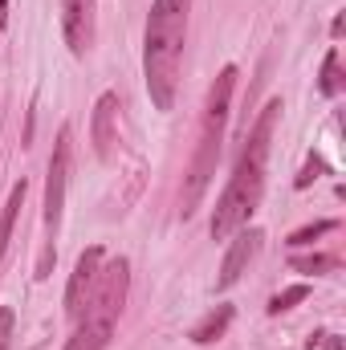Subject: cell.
Segmentation results:
<instances>
[{"instance_id": "cell-2", "label": "cell", "mask_w": 346, "mask_h": 350, "mask_svg": "<svg viewBox=\"0 0 346 350\" xmlns=\"http://www.w3.org/2000/svg\"><path fill=\"white\" fill-rule=\"evenodd\" d=\"M187 8L191 0H155L147 16V45H143V74L155 110L175 106V82H179V57L187 37Z\"/></svg>"}, {"instance_id": "cell-16", "label": "cell", "mask_w": 346, "mask_h": 350, "mask_svg": "<svg viewBox=\"0 0 346 350\" xmlns=\"http://www.w3.org/2000/svg\"><path fill=\"white\" fill-rule=\"evenodd\" d=\"M289 265H293L297 273H322V269H334L330 257H293Z\"/></svg>"}, {"instance_id": "cell-13", "label": "cell", "mask_w": 346, "mask_h": 350, "mask_svg": "<svg viewBox=\"0 0 346 350\" xmlns=\"http://www.w3.org/2000/svg\"><path fill=\"white\" fill-rule=\"evenodd\" d=\"M318 86H322V94H326V98H334V94H343V74H338V49H330V53H326V62H322V82H318Z\"/></svg>"}, {"instance_id": "cell-11", "label": "cell", "mask_w": 346, "mask_h": 350, "mask_svg": "<svg viewBox=\"0 0 346 350\" xmlns=\"http://www.w3.org/2000/svg\"><path fill=\"white\" fill-rule=\"evenodd\" d=\"M21 204H25V179L12 183V191H8V200H4V208H0V261H4V253H8V241H12V228H16Z\"/></svg>"}, {"instance_id": "cell-15", "label": "cell", "mask_w": 346, "mask_h": 350, "mask_svg": "<svg viewBox=\"0 0 346 350\" xmlns=\"http://www.w3.org/2000/svg\"><path fill=\"white\" fill-rule=\"evenodd\" d=\"M310 297V285H289V289H281L273 301H269V314H285V310H293L297 301H306Z\"/></svg>"}, {"instance_id": "cell-21", "label": "cell", "mask_w": 346, "mask_h": 350, "mask_svg": "<svg viewBox=\"0 0 346 350\" xmlns=\"http://www.w3.org/2000/svg\"><path fill=\"white\" fill-rule=\"evenodd\" d=\"M8 21V0H0V25Z\"/></svg>"}, {"instance_id": "cell-5", "label": "cell", "mask_w": 346, "mask_h": 350, "mask_svg": "<svg viewBox=\"0 0 346 350\" xmlns=\"http://www.w3.org/2000/svg\"><path fill=\"white\" fill-rule=\"evenodd\" d=\"M66 179H70V126H62L49 175H45V228L57 232L62 228V208H66Z\"/></svg>"}, {"instance_id": "cell-4", "label": "cell", "mask_w": 346, "mask_h": 350, "mask_svg": "<svg viewBox=\"0 0 346 350\" xmlns=\"http://www.w3.org/2000/svg\"><path fill=\"white\" fill-rule=\"evenodd\" d=\"M127 277H131V265L122 261H110L106 273H98V289L94 297H86V318H98V322H118L122 314V297H127Z\"/></svg>"}, {"instance_id": "cell-9", "label": "cell", "mask_w": 346, "mask_h": 350, "mask_svg": "<svg viewBox=\"0 0 346 350\" xmlns=\"http://www.w3.org/2000/svg\"><path fill=\"white\" fill-rule=\"evenodd\" d=\"M114 114H118V98H114V94H102L98 106H94V151H98V155H110V143H114Z\"/></svg>"}, {"instance_id": "cell-22", "label": "cell", "mask_w": 346, "mask_h": 350, "mask_svg": "<svg viewBox=\"0 0 346 350\" xmlns=\"http://www.w3.org/2000/svg\"><path fill=\"white\" fill-rule=\"evenodd\" d=\"M0 350H8V347H4V342H0Z\"/></svg>"}, {"instance_id": "cell-19", "label": "cell", "mask_w": 346, "mask_h": 350, "mask_svg": "<svg viewBox=\"0 0 346 350\" xmlns=\"http://www.w3.org/2000/svg\"><path fill=\"white\" fill-rule=\"evenodd\" d=\"M318 342H322V350H343V338L338 334H318Z\"/></svg>"}, {"instance_id": "cell-17", "label": "cell", "mask_w": 346, "mask_h": 350, "mask_svg": "<svg viewBox=\"0 0 346 350\" xmlns=\"http://www.w3.org/2000/svg\"><path fill=\"white\" fill-rule=\"evenodd\" d=\"M318 172H322V159H314V155H310V163H306V167L297 172V179H293V187H310V183L318 179Z\"/></svg>"}, {"instance_id": "cell-8", "label": "cell", "mask_w": 346, "mask_h": 350, "mask_svg": "<svg viewBox=\"0 0 346 350\" xmlns=\"http://www.w3.org/2000/svg\"><path fill=\"white\" fill-rule=\"evenodd\" d=\"M257 245H261V228H237V232H232V245H228V253H224L220 277H216V289H228V285L241 281V273H245L249 257L257 253Z\"/></svg>"}, {"instance_id": "cell-3", "label": "cell", "mask_w": 346, "mask_h": 350, "mask_svg": "<svg viewBox=\"0 0 346 350\" xmlns=\"http://www.w3.org/2000/svg\"><path fill=\"white\" fill-rule=\"evenodd\" d=\"M232 86H237V66H224L220 78L208 90V106H204V126H200V143H196V159L187 172V187H183V216L196 212L200 196L208 191L216 163H220V143H224V122H228V102H232Z\"/></svg>"}, {"instance_id": "cell-1", "label": "cell", "mask_w": 346, "mask_h": 350, "mask_svg": "<svg viewBox=\"0 0 346 350\" xmlns=\"http://www.w3.org/2000/svg\"><path fill=\"white\" fill-rule=\"evenodd\" d=\"M281 114V98H273L265 110H261L257 126L249 135V147L237 163V172L228 179V187L220 191V204H216V216H212V237L224 241L232 237L237 228L249 224V216L257 212L261 191H265V159H269V139H273V122Z\"/></svg>"}, {"instance_id": "cell-7", "label": "cell", "mask_w": 346, "mask_h": 350, "mask_svg": "<svg viewBox=\"0 0 346 350\" xmlns=\"http://www.w3.org/2000/svg\"><path fill=\"white\" fill-rule=\"evenodd\" d=\"M98 265H102V249H86V253L78 257V265H74V277H70V285H66V314H70V318H82L90 289H94V281H98Z\"/></svg>"}, {"instance_id": "cell-18", "label": "cell", "mask_w": 346, "mask_h": 350, "mask_svg": "<svg viewBox=\"0 0 346 350\" xmlns=\"http://www.w3.org/2000/svg\"><path fill=\"white\" fill-rule=\"evenodd\" d=\"M8 330H12V310H0V342H8Z\"/></svg>"}, {"instance_id": "cell-20", "label": "cell", "mask_w": 346, "mask_h": 350, "mask_svg": "<svg viewBox=\"0 0 346 350\" xmlns=\"http://www.w3.org/2000/svg\"><path fill=\"white\" fill-rule=\"evenodd\" d=\"M49 261H53V249H45V253H41V265H37V277H41V281L49 277Z\"/></svg>"}, {"instance_id": "cell-14", "label": "cell", "mask_w": 346, "mask_h": 350, "mask_svg": "<svg viewBox=\"0 0 346 350\" xmlns=\"http://www.w3.org/2000/svg\"><path fill=\"white\" fill-rule=\"evenodd\" d=\"M338 228V220H318V224H306V228H297L285 245H293V249H302V245H314L318 237H326V232H334Z\"/></svg>"}, {"instance_id": "cell-10", "label": "cell", "mask_w": 346, "mask_h": 350, "mask_svg": "<svg viewBox=\"0 0 346 350\" xmlns=\"http://www.w3.org/2000/svg\"><path fill=\"white\" fill-rule=\"evenodd\" d=\"M110 334H114V322H98V318H86L78 330H74V338L66 342V350H102L110 342Z\"/></svg>"}, {"instance_id": "cell-12", "label": "cell", "mask_w": 346, "mask_h": 350, "mask_svg": "<svg viewBox=\"0 0 346 350\" xmlns=\"http://www.w3.org/2000/svg\"><path fill=\"white\" fill-rule=\"evenodd\" d=\"M228 322H232V306H216L200 326H191V342H200V347H204V342H216V338L228 330Z\"/></svg>"}, {"instance_id": "cell-6", "label": "cell", "mask_w": 346, "mask_h": 350, "mask_svg": "<svg viewBox=\"0 0 346 350\" xmlns=\"http://www.w3.org/2000/svg\"><path fill=\"white\" fill-rule=\"evenodd\" d=\"M62 33L74 57H82L94 41V0H62Z\"/></svg>"}]
</instances>
